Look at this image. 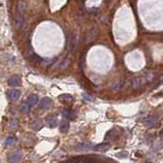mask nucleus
Segmentation results:
<instances>
[{
	"label": "nucleus",
	"mask_w": 163,
	"mask_h": 163,
	"mask_svg": "<svg viewBox=\"0 0 163 163\" xmlns=\"http://www.w3.org/2000/svg\"><path fill=\"white\" fill-rule=\"evenodd\" d=\"M27 101L29 102V104H30L31 106H34V105L38 104V102H39V97L37 96V95H34V94H32V95L29 96V98H28Z\"/></svg>",
	"instance_id": "nucleus-14"
},
{
	"label": "nucleus",
	"mask_w": 163,
	"mask_h": 163,
	"mask_svg": "<svg viewBox=\"0 0 163 163\" xmlns=\"http://www.w3.org/2000/svg\"><path fill=\"white\" fill-rule=\"evenodd\" d=\"M8 85L11 86V87H17V86H21V79L19 76H10L9 80H8Z\"/></svg>",
	"instance_id": "nucleus-5"
},
{
	"label": "nucleus",
	"mask_w": 163,
	"mask_h": 163,
	"mask_svg": "<svg viewBox=\"0 0 163 163\" xmlns=\"http://www.w3.org/2000/svg\"><path fill=\"white\" fill-rule=\"evenodd\" d=\"M21 154L19 151L12 152L9 155V157H8V160H9L10 163H19L21 161Z\"/></svg>",
	"instance_id": "nucleus-6"
},
{
	"label": "nucleus",
	"mask_w": 163,
	"mask_h": 163,
	"mask_svg": "<svg viewBox=\"0 0 163 163\" xmlns=\"http://www.w3.org/2000/svg\"><path fill=\"white\" fill-rule=\"evenodd\" d=\"M109 147L110 146L108 144H99V145H97V146L94 147V150L99 151V152H105L109 149Z\"/></svg>",
	"instance_id": "nucleus-15"
},
{
	"label": "nucleus",
	"mask_w": 163,
	"mask_h": 163,
	"mask_svg": "<svg viewBox=\"0 0 163 163\" xmlns=\"http://www.w3.org/2000/svg\"><path fill=\"white\" fill-rule=\"evenodd\" d=\"M68 129H69V122L66 119H63L59 124V129H60L61 133H66Z\"/></svg>",
	"instance_id": "nucleus-12"
},
{
	"label": "nucleus",
	"mask_w": 163,
	"mask_h": 163,
	"mask_svg": "<svg viewBox=\"0 0 163 163\" xmlns=\"http://www.w3.org/2000/svg\"><path fill=\"white\" fill-rule=\"evenodd\" d=\"M122 81L119 82V83H117V84H114V85L111 87V91L112 92H117V91H119V90L122 89Z\"/></svg>",
	"instance_id": "nucleus-19"
},
{
	"label": "nucleus",
	"mask_w": 163,
	"mask_h": 163,
	"mask_svg": "<svg viewBox=\"0 0 163 163\" xmlns=\"http://www.w3.org/2000/svg\"><path fill=\"white\" fill-rule=\"evenodd\" d=\"M62 116L64 118H66V120H68V122H69L70 119H74V112H72L70 109H68V108H64L62 110Z\"/></svg>",
	"instance_id": "nucleus-11"
},
{
	"label": "nucleus",
	"mask_w": 163,
	"mask_h": 163,
	"mask_svg": "<svg viewBox=\"0 0 163 163\" xmlns=\"http://www.w3.org/2000/svg\"><path fill=\"white\" fill-rule=\"evenodd\" d=\"M92 148V144L91 143H86V142H83V143H79L76 144V146L74 147L76 151H86V150H89Z\"/></svg>",
	"instance_id": "nucleus-7"
},
{
	"label": "nucleus",
	"mask_w": 163,
	"mask_h": 163,
	"mask_svg": "<svg viewBox=\"0 0 163 163\" xmlns=\"http://www.w3.org/2000/svg\"><path fill=\"white\" fill-rule=\"evenodd\" d=\"M58 100L62 103H65V104H70L74 101V97L71 95H68V94H62V95L58 96Z\"/></svg>",
	"instance_id": "nucleus-8"
},
{
	"label": "nucleus",
	"mask_w": 163,
	"mask_h": 163,
	"mask_svg": "<svg viewBox=\"0 0 163 163\" xmlns=\"http://www.w3.org/2000/svg\"><path fill=\"white\" fill-rule=\"evenodd\" d=\"M47 124H48V127H51V129H53V127H56V125L58 124V120H57L56 116L55 115L50 116V117L47 119Z\"/></svg>",
	"instance_id": "nucleus-13"
},
{
	"label": "nucleus",
	"mask_w": 163,
	"mask_h": 163,
	"mask_svg": "<svg viewBox=\"0 0 163 163\" xmlns=\"http://www.w3.org/2000/svg\"><path fill=\"white\" fill-rule=\"evenodd\" d=\"M15 138L14 137H12V136H9V137H7L6 138V140H5V145L6 146H12V145L15 143Z\"/></svg>",
	"instance_id": "nucleus-17"
},
{
	"label": "nucleus",
	"mask_w": 163,
	"mask_h": 163,
	"mask_svg": "<svg viewBox=\"0 0 163 163\" xmlns=\"http://www.w3.org/2000/svg\"><path fill=\"white\" fill-rule=\"evenodd\" d=\"M17 127H19V120L16 119L11 120V122L8 123V129H15Z\"/></svg>",
	"instance_id": "nucleus-18"
},
{
	"label": "nucleus",
	"mask_w": 163,
	"mask_h": 163,
	"mask_svg": "<svg viewBox=\"0 0 163 163\" xmlns=\"http://www.w3.org/2000/svg\"><path fill=\"white\" fill-rule=\"evenodd\" d=\"M74 47V36L71 33H67L66 35V49L71 51Z\"/></svg>",
	"instance_id": "nucleus-3"
},
{
	"label": "nucleus",
	"mask_w": 163,
	"mask_h": 163,
	"mask_svg": "<svg viewBox=\"0 0 163 163\" xmlns=\"http://www.w3.org/2000/svg\"><path fill=\"white\" fill-rule=\"evenodd\" d=\"M21 111H23L24 113H29V112L31 111V105L29 104L28 101H24V102L21 103Z\"/></svg>",
	"instance_id": "nucleus-16"
},
{
	"label": "nucleus",
	"mask_w": 163,
	"mask_h": 163,
	"mask_svg": "<svg viewBox=\"0 0 163 163\" xmlns=\"http://www.w3.org/2000/svg\"><path fill=\"white\" fill-rule=\"evenodd\" d=\"M146 81H147L146 78H135L133 81H132L131 86L133 89H137V88H139L141 85H143Z\"/></svg>",
	"instance_id": "nucleus-9"
},
{
	"label": "nucleus",
	"mask_w": 163,
	"mask_h": 163,
	"mask_svg": "<svg viewBox=\"0 0 163 163\" xmlns=\"http://www.w3.org/2000/svg\"><path fill=\"white\" fill-rule=\"evenodd\" d=\"M83 98L85 99L86 101H89V102H94V101H95L94 97H92L91 95H89L88 93H83Z\"/></svg>",
	"instance_id": "nucleus-20"
},
{
	"label": "nucleus",
	"mask_w": 163,
	"mask_h": 163,
	"mask_svg": "<svg viewBox=\"0 0 163 163\" xmlns=\"http://www.w3.org/2000/svg\"><path fill=\"white\" fill-rule=\"evenodd\" d=\"M6 97L9 101H16L21 97V91L19 90H8L6 92Z\"/></svg>",
	"instance_id": "nucleus-2"
},
{
	"label": "nucleus",
	"mask_w": 163,
	"mask_h": 163,
	"mask_svg": "<svg viewBox=\"0 0 163 163\" xmlns=\"http://www.w3.org/2000/svg\"><path fill=\"white\" fill-rule=\"evenodd\" d=\"M26 6L24 2H19V5L15 8V11L14 14V21L16 26L17 30H21L25 26V17H24V10H25Z\"/></svg>",
	"instance_id": "nucleus-1"
},
{
	"label": "nucleus",
	"mask_w": 163,
	"mask_h": 163,
	"mask_svg": "<svg viewBox=\"0 0 163 163\" xmlns=\"http://www.w3.org/2000/svg\"><path fill=\"white\" fill-rule=\"evenodd\" d=\"M143 122H144L147 127H153L157 124V117H155V116H153V115L147 116V117H145L144 119H143Z\"/></svg>",
	"instance_id": "nucleus-4"
},
{
	"label": "nucleus",
	"mask_w": 163,
	"mask_h": 163,
	"mask_svg": "<svg viewBox=\"0 0 163 163\" xmlns=\"http://www.w3.org/2000/svg\"><path fill=\"white\" fill-rule=\"evenodd\" d=\"M52 105V100L48 97H45L40 101V108L41 109H47Z\"/></svg>",
	"instance_id": "nucleus-10"
},
{
	"label": "nucleus",
	"mask_w": 163,
	"mask_h": 163,
	"mask_svg": "<svg viewBox=\"0 0 163 163\" xmlns=\"http://www.w3.org/2000/svg\"><path fill=\"white\" fill-rule=\"evenodd\" d=\"M127 156H129V153L127 151H122L115 154V157H118V158H127Z\"/></svg>",
	"instance_id": "nucleus-21"
}]
</instances>
